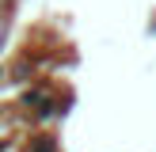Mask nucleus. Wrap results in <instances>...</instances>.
Wrapping results in <instances>:
<instances>
[{
	"label": "nucleus",
	"instance_id": "obj_1",
	"mask_svg": "<svg viewBox=\"0 0 156 152\" xmlns=\"http://www.w3.org/2000/svg\"><path fill=\"white\" fill-rule=\"evenodd\" d=\"M30 152H57V148H53V141H46V137H42V141H34V148H30Z\"/></svg>",
	"mask_w": 156,
	"mask_h": 152
}]
</instances>
